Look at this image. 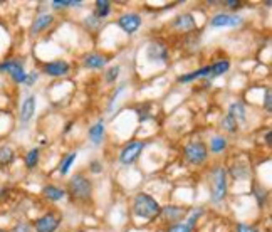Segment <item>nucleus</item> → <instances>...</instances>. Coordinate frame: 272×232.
Masks as SVG:
<instances>
[{
  "mask_svg": "<svg viewBox=\"0 0 272 232\" xmlns=\"http://www.w3.org/2000/svg\"><path fill=\"white\" fill-rule=\"evenodd\" d=\"M15 158H17L15 148L7 145V143H2V145H0V170L10 167L15 161Z\"/></svg>",
  "mask_w": 272,
  "mask_h": 232,
  "instance_id": "nucleus-18",
  "label": "nucleus"
},
{
  "mask_svg": "<svg viewBox=\"0 0 272 232\" xmlns=\"http://www.w3.org/2000/svg\"><path fill=\"white\" fill-rule=\"evenodd\" d=\"M209 190L212 204H222L228 195V173L227 167L217 163L209 172Z\"/></svg>",
  "mask_w": 272,
  "mask_h": 232,
  "instance_id": "nucleus-2",
  "label": "nucleus"
},
{
  "mask_svg": "<svg viewBox=\"0 0 272 232\" xmlns=\"http://www.w3.org/2000/svg\"><path fill=\"white\" fill-rule=\"evenodd\" d=\"M109 59L105 54H98V52H93V54H88L84 58V66L88 69H103L106 68Z\"/></svg>",
  "mask_w": 272,
  "mask_h": 232,
  "instance_id": "nucleus-20",
  "label": "nucleus"
},
{
  "mask_svg": "<svg viewBox=\"0 0 272 232\" xmlns=\"http://www.w3.org/2000/svg\"><path fill=\"white\" fill-rule=\"evenodd\" d=\"M145 148H146V142H143V140H133V142H128L126 145L119 150L118 161L121 165H124V167H129V165H133L138 158H140Z\"/></svg>",
  "mask_w": 272,
  "mask_h": 232,
  "instance_id": "nucleus-6",
  "label": "nucleus"
},
{
  "mask_svg": "<svg viewBox=\"0 0 272 232\" xmlns=\"http://www.w3.org/2000/svg\"><path fill=\"white\" fill-rule=\"evenodd\" d=\"M84 2L83 0H53L51 2V7L54 10H66V8H71V7H83Z\"/></svg>",
  "mask_w": 272,
  "mask_h": 232,
  "instance_id": "nucleus-29",
  "label": "nucleus"
},
{
  "mask_svg": "<svg viewBox=\"0 0 272 232\" xmlns=\"http://www.w3.org/2000/svg\"><path fill=\"white\" fill-rule=\"evenodd\" d=\"M36 108H37V98L36 94H29L27 98L24 99L22 104H20V109H19V120H20V125H29L30 120L36 115Z\"/></svg>",
  "mask_w": 272,
  "mask_h": 232,
  "instance_id": "nucleus-14",
  "label": "nucleus"
},
{
  "mask_svg": "<svg viewBox=\"0 0 272 232\" xmlns=\"http://www.w3.org/2000/svg\"><path fill=\"white\" fill-rule=\"evenodd\" d=\"M30 229H32V227H30L27 221H19L10 232H30Z\"/></svg>",
  "mask_w": 272,
  "mask_h": 232,
  "instance_id": "nucleus-37",
  "label": "nucleus"
},
{
  "mask_svg": "<svg viewBox=\"0 0 272 232\" xmlns=\"http://www.w3.org/2000/svg\"><path fill=\"white\" fill-rule=\"evenodd\" d=\"M204 216V209L202 207H197V209H193L192 211V214H190L188 216V219H187V222H185V224H187L190 229H193V227L197 226V222L200 221V217Z\"/></svg>",
  "mask_w": 272,
  "mask_h": 232,
  "instance_id": "nucleus-32",
  "label": "nucleus"
},
{
  "mask_svg": "<svg viewBox=\"0 0 272 232\" xmlns=\"http://www.w3.org/2000/svg\"><path fill=\"white\" fill-rule=\"evenodd\" d=\"M227 115L230 118H234L237 123H245V120H247V111H245V106L242 101H234L230 103V106H228V111Z\"/></svg>",
  "mask_w": 272,
  "mask_h": 232,
  "instance_id": "nucleus-21",
  "label": "nucleus"
},
{
  "mask_svg": "<svg viewBox=\"0 0 272 232\" xmlns=\"http://www.w3.org/2000/svg\"><path fill=\"white\" fill-rule=\"evenodd\" d=\"M42 73L49 77H64L71 73V64L66 59L47 61V63L42 64Z\"/></svg>",
  "mask_w": 272,
  "mask_h": 232,
  "instance_id": "nucleus-11",
  "label": "nucleus"
},
{
  "mask_svg": "<svg viewBox=\"0 0 272 232\" xmlns=\"http://www.w3.org/2000/svg\"><path fill=\"white\" fill-rule=\"evenodd\" d=\"M74 232H86V231H83V229H77V231H74Z\"/></svg>",
  "mask_w": 272,
  "mask_h": 232,
  "instance_id": "nucleus-44",
  "label": "nucleus"
},
{
  "mask_svg": "<svg viewBox=\"0 0 272 232\" xmlns=\"http://www.w3.org/2000/svg\"><path fill=\"white\" fill-rule=\"evenodd\" d=\"M66 195L71 199L72 204L89 205V204H93L94 183L84 172H77L67 180Z\"/></svg>",
  "mask_w": 272,
  "mask_h": 232,
  "instance_id": "nucleus-1",
  "label": "nucleus"
},
{
  "mask_svg": "<svg viewBox=\"0 0 272 232\" xmlns=\"http://www.w3.org/2000/svg\"><path fill=\"white\" fill-rule=\"evenodd\" d=\"M71 128H72V123H67V125H66V130H64V133H67V131L71 130Z\"/></svg>",
  "mask_w": 272,
  "mask_h": 232,
  "instance_id": "nucleus-43",
  "label": "nucleus"
},
{
  "mask_svg": "<svg viewBox=\"0 0 272 232\" xmlns=\"http://www.w3.org/2000/svg\"><path fill=\"white\" fill-rule=\"evenodd\" d=\"M124 91H126V82H123V84H119L118 87H116V91H114L113 96H111V99H109V106H108V111H109V113L113 111L116 101H118V98L124 93Z\"/></svg>",
  "mask_w": 272,
  "mask_h": 232,
  "instance_id": "nucleus-33",
  "label": "nucleus"
},
{
  "mask_svg": "<svg viewBox=\"0 0 272 232\" xmlns=\"http://www.w3.org/2000/svg\"><path fill=\"white\" fill-rule=\"evenodd\" d=\"M204 77H210V66H204V68L195 69V71L188 74H181V76H178V82L180 84H188V82L204 79Z\"/></svg>",
  "mask_w": 272,
  "mask_h": 232,
  "instance_id": "nucleus-19",
  "label": "nucleus"
},
{
  "mask_svg": "<svg viewBox=\"0 0 272 232\" xmlns=\"http://www.w3.org/2000/svg\"><path fill=\"white\" fill-rule=\"evenodd\" d=\"M42 199L47 200V202H60V200L66 199V189L59 185H54V183H47V185L42 187L41 190Z\"/></svg>",
  "mask_w": 272,
  "mask_h": 232,
  "instance_id": "nucleus-17",
  "label": "nucleus"
},
{
  "mask_svg": "<svg viewBox=\"0 0 272 232\" xmlns=\"http://www.w3.org/2000/svg\"><path fill=\"white\" fill-rule=\"evenodd\" d=\"M183 158L187 163L193 165V167H200L204 165L207 160H209V148H207V143L202 142V140H193V142H188L187 145L183 147Z\"/></svg>",
  "mask_w": 272,
  "mask_h": 232,
  "instance_id": "nucleus-4",
  "label": "nucleus"
},
{
  "mask_svg": "<svg viewBox=\"0 0 272 232\" xmlns=\"http://www.w3.org/2000/svg\"><path fill=\"white\" fill-rule=\"evenodd\" d=\"M262 106H264L267 115L272 111V91L269 86L266 87V96H264V101H262Z\"/></svg>",
  "mask_w": 272,
  "mask_h": 232,
  "instance_id": "nucleus-34",
  "label": "nucleus"
},
{
  "mask_svg": "<svg viewBox=\"0 0 272 232\" xmlns=\"http://www.w3.org/2000/svg\"><path fill=\"white\" fill-rule=\"evenodd\" d=\"M146 59L151 63L166 64L170 61V51H168L166 44L162 41H151L146 46Z\"/></svg>",
  "mask_w": 272,
  "mask_h": 232,
  "instance_id": "nucleus-9",
  "label": "nucleus"
},
{
  "mask_svg": "<svg viewBox=\"0 0 272 232\" xmlns=\"http://www.w3.org/2000/svg\"><path fill=\"white\" fill-rule=\"evenodd\" d=\"M143 25V17L138 12H124L118 17V27L128 36H135Z\"/></svg>",
  "mask_w": 272,
  "mask_h": 232,
  "instance_id": "nucleus-8",
  "label": "nucleus"
},
{
  "mask_svg": "<svg viewBox=\"0 0 272 232\" xmlns=\"http://www.w3.org/2000/svg\"><path fill=\"white\" fill-rule=\"evenodd\" d=\"M220 128L225 131V133L235 135L237 131H239V123H237L234 118H230L228 115H225L222 118V121H220Z\"/></svg>",
  "mask_w": 272,
  "mask_h": 232,
  "instance_id": "nucleus-30",
  "label": "nucleus"
},
{
  "mask_svg": "<svg viewBox=\"0 0 272 232\" xmlns=\"http://www.w3.org/2000/svg\"><path fill=\"white\" fill-rule=\"evenodd\" d=\"M209 66H210V81H212V79H215V77H220L225 73H228V69H230V61L220 59V61H215V63H212Z\"/></svg>",
  "mask_w": 272,
  "mask_h": 232,
  "instance_id": "nucleus-25",
  "label": "nucleus"
},
{
  "mask_svg": "<svg viewBox=\"0 0 272 232\" xmlns=\"http://www.w3.org/2000/svg\"><path fill=\"white\" fill-rule=\"evenodd\" d=\"M131 212H133V216L138 219L153 222L160 217L162 205H160V202L153 195L146 194V192H138V194L133 197Z\"/></svg>",
  "mask_w": 272,
  "mask_h": 232,
  "instance_id": "nucleus-3",
  "label": "nucleus"
},
{
  "mask_svg": "<svg viewBox=\"0 0 272 232\" xmlns=\"http://www.w3.org/2000/svg\"><path fill=\"white\" fill-rule=\"evenodd\" d=\"M76 160H77V152H69L62 156V160L59 161V167H57V172L60 177H66V175L71 172V168H72V165L76 163Z\"/></svg>",
  "mask_w": 272,
  "mask_h": 232,
  "instance_id": "nucleus-24",
  "label": "nucleus"
},
{
  "mask_svg": "<svg viewBox=\"0 0 272 232\" xmlns=\"http://www.w3.org/2000/svg\"><path fill=\"white\" fill-rule=\"evenodd\" d=\"M55 22V15L54 14H49V12H42V14L36 15V19L32 20L30 24V36L32 37H37L41 34H44L46 30H49V27H53V24Z\"/></svg>",
  "mask_w": 272,
  "mask_h": 232,
  "instance_id": "nucleus-12",
  "label": "nucleus"
},
{
  "mask_svg": "<svg viewBox=\"0 0 272 232\" xmlns=\"http://www.w3.org/2000/svg\"><path fill=\"white\" fill-rule=\"evenodd\" d=\"M244 24V17L237 14H228V12H218L210 19V27L222 29V27H239Z\"/></svg>",
  "mask_w": 272,
  "mask_h": 232,
  "instance_id": "nucleus-10",
  "label": "nucleus"
},
{
  "mask_svg": "<svg viewBox=\"0 0 272 232\" xmlns=\"http://www.w3.org/2000/svg\"><path fill=\"white\" fill-rule=\"evenodd\" d=\"M193 229L185 224V222H178V224H173V226H168L165 232H192Z\"/></svg>",
  "mask_w": 272,
  "mask_h": 232,
  "instance_id": "nucleus-35",
  "label": "nucleus"
},
{
  "mask_svg": "<svg viewBox=\"0 0 272 232\" xmlns=\"http://www.w3.org/2000/svg\"><path fill=\"white\" fill-rule=\"evenodd\" d=\"M105 137H106V121H105V118H99L96 123L89 126L88 138L94 147H99L103 142H105Z\"/></svg>",
  "mask_w": 272,
  "mask_h": 232,
  "instance_id": "nucleus-15",
  "label": "nucleus"
},
{
  "mask_svg": "<svg viewBox=\"0 0 272 232\" xmlns=\"http://www.w3.org/2000/svg\"><path fill=\"white\" fill-rule=\"evenodd\" d=\"M111 8H113V3L109 0H96L94 2V10H93V15L96 17L98 20H105L109 17L111 14Z\"/></svg>",
  "mask_w": 272,
  "mask_h": 232,
  "instance_id": "nucleus-22",
  "label": "nucleus"
},
{
  "mask_svg": "<svg viewBox=\"0 0 272 232\" xmlns=\"http://www.w3.org/2000/svg\"><path fill=\"white\" fill-rule=\"evenodd\" d=\"M171 27L175 30H178V32H192V30L197 29V22H195V17L192 14H180L176 15L173 22H171Z\"/></svg>",
  "mask_w": 272,
  "mask_h": 232,
  "instance_id": "nucleus-16",
  "label": "nucleus"
},
{
  "mask_svg": "<svg viewBox=\"0 0 272 232\" xmlns=\"http://www.w3.org/2000/svg\"><path fill=\"white\" fill-rule=\"evenodd\" d=\"M101 24H103V22H101V20H98L96 17H94L93 14L86 17V20H84V25H86V27H88V29H94V27H99V25H101Z\"/></svg>",
  "mask_w": 272,
  "mask_h": 232,
  "instance_id": "nucleus-38",
  "label": "nucleus"
},
{
  "mask_svg": "<svg viewBox=\"0 0 272 232\" xmlns=\"http://www.w3.org/2000/svg\"><path fill=\"white\" fill-rule=\"evenodd\" d=\"M39 161H41V148L32 147L30 150H27L24 156V163L27 170H36L39 167Z\"/></svg>",
  "mask_w": 272,
  "mask_h": 232,
  "instance_id": "nucleus-26",
  "label": "nucleus"
},
{
  "mask_svg": "<svg viewBox=\"0 0 272 232\" xmlns=\"http://www.w3.org/2000/svg\"><path fill=\"white\" fill-rule=\"evenodd\" d=\"M62 224V216L57 211H47L34 221V231L36 232H57Z\"/></svg>",
  "mask_w": 272,
  "mask_h": 232,
  "instance_id": "nucleus-7",
  "label": "nucleus"
},
{
  "mask_svg": "<svg viewBox=\"0 0 272 232\" xmlns=\"http://www.w3.org/2000/svg\"><path fill=\"white\" fill-rule=\"evenodd\" d=\"M88 168H89V172H91V173H101L103 170H105V167H103V161H101V160H98V158L91 160Z\"/></svg>",
  "mask_w": 272,
  "mask_h": 232,
  "instance_id": "nucleus-36",
  "label": "nucleus"
},
{
  "mask_svg": "<svg viewBox=\"0 0 272 232\" xmlns=\"http://www.w3.org/2000/svg\"><path fill=\"white\" fill-rule=\"evenodd\" d=\"M0 74H8L14 84H24L27 73L24 68V61L19 58L14 59H5L0 63Z\"/></svg>",
  "mask_w": 272,
  "mask_h": 232,
  "instance_id": "nucleus-5",
  "label": "nucleus"
},
{
  "mask_svg": "<svg viewBox=\"0 0 272 232\" xmlns=\"http://www.w3.org/2000/svg\"><path fill=\"white\" fill-rule=\"evenodd\" d=\"M227 173L230 175L232 178H235V180H242V178L250 177V167H249V165L239 163V165H234V167L228 168Z\"/></svg>",
  "mask_w": 272,
  "mask_h": 232,
  "instance_id": "nucleus-27",
  "label": "nucleus"
},
{
  "mask_svg": "<svg viewBox=\"0 0 272 232\" xmlns=\"http://www.w3.org/2000/svg\"><path fill=\"white\" fill-rule=\"evenodd\" d=\"M252 195L256 197L259 207L264 209V205L267 204V199H269V192H267V189H264V185H261V183H254Z\"/></svg>",
  "mask_w": 272,
  "mask_h": 232,
  "instance_id": "nucleus-28",
  "label": "nucleus"
},
{
  "mask_svg": "<svg viewBox=\"0 0 272 232\" xmlns=\"http://www.w3.org/2000/svg\"><path fill=\"white\" fill-rule=\"evenodd\" d=\"M207 148H209V153L220 155V153H223L228 148V138L223 137V135H215V137L210 138V145Z\"/></svg>",
  "mask_w": 272,
  "mask_h": 232,
  "instance_id": "nucleus-23",
  "label": "nucleus"
},
{
  "mask_svg": "<svg viewBox=\"0 0 272 232\" xmlns=\"http://www.w3.org/2000/svg\"><path fill=\"white\" fill-rule=\"evenodd\" d=\"M235 232H259V229L256 226H249V224H244V222H239L235 226Z\"/></svg>",
  "mask_w": 272,
  "mask_h": 232,
  "instance_id": "nucleus-40",
  "label": "nucleus"
},
{
  "mask_svg": "<svg viewBox=\"0 0 272 232\" xmlns=\"http://www.w3.org/2000/svg\"><path fill=\"white\" fill-rule=\"evenodd\" d=\"M266 143L267 145H271V130L266 131Z\"/></svg>",
  "mask_w": 272,
  "mask_h": 232,
  "instance_id": "nucleus-42",
  "label": "nucleus"
},
{
  "mask_svg": "<svg viewBox=\"0 0 272 232\" xmlns=\"http://www.w3.org/2000/svg\"><path fill=\"white\" fill-rule=\"evenodd\" d=\"M187 209L181 207V205H162V212H160V217L162 221H165L166 224L173 226V224H178L181 219H185L187 216Z\"/></svg>",
  "mask_w": 272,
  "mask_h": 232,
  "instance_id": "nucleus-13",
  "label": "nucleus"
},
{
  "mask_svg": "<svg viewBox=\"0 0 272 232\" xmlns=\"http://www.w3.org/2000/svg\"><path fill=\"white\" fill-rule=\"evenodd\" d=\"M37 79H39V73L37 71H30V73H27V77H25L24 86H27V87L34 86L37 82Z\"/></svg>",
  "mask_w": 272,
  "mask_h": 232,
  "instance_id": "nucleus-39",
  "label": "nucleus"
},
{
  "mask_svg": "<svg viewBox=\"0 0 272 232\" xmlns=\"http://www.w3.org/2000/svg\"><path fill=\"white\" fill-rule=\"evenodd\" d=\"M119 73H121V66L119 64L111 66V68H108L106 73H105V81L108 82V84H114V82L118 81V77H119Z\"/></svg>",
  "mask_w": 272,
  "mask_h": 232,
  "instance_id": "nucleus-31",
  "label": "nucleus"
},
{
  "mask_svg": "<svg viewBox=\"0 0 272 232\" xmlns=\"http://www.w3.org/2000/svg\"><path fill=\"white\" fill-rule=\"evenodd\" d=\"M222 3L227 8H230V10H239V8H242V2H240V0H225V2H222Z\"/></svg>",
  "mask_w": 272,
  "mask_h": 232,
  "instance_id": "nucleus-41",
  "label": "nucleus"
}]
</instances>
